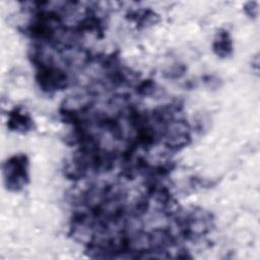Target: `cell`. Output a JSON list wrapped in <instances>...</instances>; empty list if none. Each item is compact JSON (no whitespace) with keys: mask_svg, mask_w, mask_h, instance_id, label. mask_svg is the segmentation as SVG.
Instances as JSON below:
<instances>
[{"mask_svg":"<svg viewBox=\"0 0 260 260\" xmlns=\"http://www.w3.org/2000/svg\"><path fill=\"white\" fill-rule=\"evenodd\" d=\"M37 67L36 79L44 91L50 92L68 86V76L63 70L53 67L50 64H41Z\"/></svg>","mask_w":260,"mask_h":260,"instance_id":"2","label":"cell"},{"mask_svg":"<svg viewBox=\"0 0 260 260\" xmlns=\"http://www.w3.org/2000/svg\"><path fill=\"white\" fill-rule=\"evenodd\" d=\"M213 52L220 58L230 56L233 52V43L228 30L219 29L212 44Z\"/></svg>","mask_w":260,"mask_h":260,"instance_id":"4","label":"cell"},{"mask_svg":"<svg viewBox=\"0 0 260 260\" xmlns=\"http://www.w3.org/2000/svg\"><path fill=\"white\" fill-rule=\"evenodd\" d=\"M7 126L12 131L26 133L34 128V121L21 107H16L8 114Z\"/></svg>","mask_w":260,"mask_h":260,"instance_id":"3","label":"cell"},{"mask_svg":"<svg viewBox=\"0 0 260 260\" xmlns=\"http://www.w3.org/2000/svg\"><path fill=\"white\" fill-rule=\"evenodd\" d=\"M4 182L8 190L17 192L28 182V159L19 153L9 157L3 165Z\"/></svg>","mask_w":260,"mask_h":260,"instance_id":"1","label":"cell"},{"mask_svg":"<svg viewBox=\"0 0 260 260\" xmlns=\"http://www.w3.org/2000/svg\"><path fill=\"white\" fill-rule=\"evenodd\" d=\"M153 89H154V83L151 79L141 81L136 87V90L140 95H148L153 91Z\"/></svg>","mask_w":260,"mask_h":260,"instance_id":"5","label":"cell"}]
</instances>
